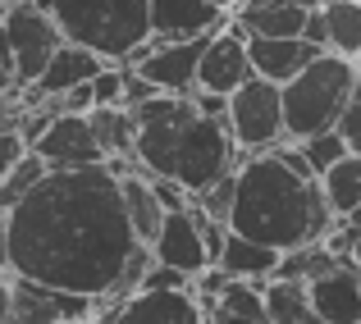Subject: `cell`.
Returning a JSON list of instances; mask_svg holds the SVG:
<instances>
[{
	"label": "cell",
	"instance_id": "8fae6325",
	"mask_svg": "<svg viewBox=\"0 0 361 324\" xmlns=\"http://www.w3.org/2000/svg\"><path fill=\"white\" fill-rule=\"evenodd\" d=\"M106 324H206V306L197 288H137Z\"/></svg>",
	"mask_w": 361,
	"mask_h": 324
},
{
	"label": "cell",
	"instance_id": "d590c367",
	"mask_svg": "<svg viewBox=\"0 0 361 324\" xmlns=\"http://www.w3.org/2000/svg\"><path fill=\"white\" fill-rule=\"evenodd\" d=\"M348 219H353V224H357V228H361V206H357V211H353V215H348Z\"/></svg>",
	"mask_w": 361,
	"mask_h": 324
},
{
	"label": "cell",
	"instance_id": "d6986e66",
	"mask_svg": "<svg viewBox=\"0 0 361 324\" xmlns=\"http://www.w3.org/2000/svg\"><path fill=\"white\" fill-rule=\"evenodd\" d=\"M307 5H238L233 9V23L247 37H302L307 32Z\"/></svg>",
	"mask_w": 361,
	"mask_h": 324
},
{
	"label": "cell",
	"instance_id": "4fadbf2b",
	"mask_svg": "<svg viewBox=\"0 0 361 324\" xmlns=\"http://www.w3.org/2000/svg\"><path fill=\"white\" fill-rule=\"evenodd\" d=\"M206 37H188V42H156L147 51V60H137L133 69L151 82L156 92H197V73H202V55H206Z\"/></svg>",
	"mask_w": 361,
	"mask_h": 324
},
{
	"label": "cell",
	"instance_id": "3957f363",
	"mask_svg": "<svg viewBox=\"0 0 361 324\" xmlns=\"http://www.w3.org/2000/svg\"><path fill=\"white\" fill-rule=\"evenodd\" d=\"M137 110V169L169 174L178 183L206 192L220 174L238 169V142L229 132V119H211L183 92H156Z\"/></svg>",
	"mask_w": 361,
	"mask_h": 324
},
{
	"label": "cell",
	"instance_id": "603a6c76",
	"mask_svg": "<svg viewBox=\"0 0 361 324\" xmlns=\"http://www.w3.org/2000/svg\"><path fill=\"white\" fill-rule=\"evenodd\" d=\"M320 183H325V197H329V206H334V215L348 219L361 206V151H348L334 169L320 174Z\"/></svg>",
	"mask_w": 361,
	"mask_h": 324
},
{
	"label": "cell",
	"instance_id": "7c38bea8",
	"mask_svg": "<svg viewBox=\"0 0 361 324\" xmlns=\"http://www.w3.org/2000/svg\"><path fill=\"white\" fill-rule=\"evenodd\" d=\"M252 78H256V64H252L247 32L229 18V23H224L220 32H211V42H206L197 87H211V92H224V96H233V92H238L243 82H252Z\"/></svg>",
	"mask_w": 361,
	"mask_h": 324
},
{
	"label": "cell",
	"instance_id": "4316f807",
	"mask_svg": "<svg viewBox=\"0 0 361 324\" xmlns=\"http://www.w3.org/2000/svg\"><path fill=\"white\" fill-rule=\"evenodd\" d=\"M197 206H202L211 219H220V224H229V215H233V201H238V169H229V174H220L206 192H197L192 197Z\"/></svg>",
	"mask_w": 361,
	"mask_h": 324
},
{
	"label": "cell",
	"instance_id": "1f68e13d",
	"mask_svg": "<svg viewBox=\"0 0 361 324\" xmlns=\"http://www.w3.org/2000/svg\"><path fill=\"white\" fill-rule=\"evenodd\" d=\"M14 311V274H0V324H9Z\"/></svg>",
	"mask_w": 361,
	"mask_h": 324
},
{
	"label": "cell",
	"instance_id": "7402d4cb",
	"mask_svg": "<svg viewBox=\"0 0 361 324\" xmlns=\"http://www.w3.org/2000/svg\"><path fill=\"white\" fill-rule=\"evenodd\" d=\"M353 256H338L334 247L320 237V242H307V247H293V251H283V261H279V274L274 279H298V283H311V279H320V274H329V270H338V265H348ZM357 265V261H353Z\"/></svg>",
	"mask_w": 361,
	"mask_h": 324
},
{
	"label": "cell",
	"instance_id": "44dd1931",
	"mask_svg": "<svg viewBox=\"0 0 361 324\" xmlns=\"http://www.w3.org/2000/svg\"><path fill=\"white\" fill-rule=\"evenodd\" d=\"M265 311H270V324H329L316 311L307 283H298V279H270L265 283Z\"/></svg>",
	"mask_w": 361,
	"mask_h": 324
},
{
	"label": "cell",
	"instance_id": "e575fe53",
	"mask_svg": "<svg viewBox=\"0 0 361 324\" xmlns=\"http://www.w3.org/2000/svg\"><path fill=\"white\" fill-rule=\"evenodd\" d=\"M215 5H224V9H238V5H243V0H215Z\"/></svg>",
	"mask_w": 361,
	"mask_h": 324
},
{
	"label": "cell",
	"instance_id": "83f0119b",
	"mask_svg": "<svg viewBox=\"0 0 361 324\" xmlns=\"http://www.w3.org/2000/svg\"><path fill=\"white\" fill-rule=\"evenodd\" d=\"M92 87H97V106H128V64L110 60L106 69L92 78Z\"/></svg>",
	"mask_w": 361,
	"mask_h": 324
},
{
	"label": "cell",
	"instance_id": "836d02e7",
	"mask_svg": "<svg viewBox=\"0 0 361 324\" xmlns=\"http://www.w3.org/2000/svg\"><path fill=\"white\" fill-rule=\"evenodd\" d=\"M353 261L361 265V233H357V242H353Z\"/></svg>",
	"mask_w": 361,
	"mask_h": 324
},
{
	"label": "cell",
	"instance_id": "8d00e7d4",
	"mask_svg": "<svg viewBox=\"0 0 361 324\" xmlns=\"http://www.w3.org/2000/svg\"><path fill=\"white\" fill-rule=\"evenodd\" d=\"M9 14V0H0V18H5Z\"/></svg>",
	"mask_w": 361,
	"mask_h": 324
},
{
	"label": "cell",
	"instance_id": "60d3db41",
	"mask_svg": "<svg viewBox=\"0 0 361 324\" xmlns=\"http://www.w3.org/2000/svg\"><path fill=\"white\" fill-rule=\"evenodd\" d=\"M9 5H18V0H9Z\"/></svg>",
	"mask_w": 361,
	"mask_h": 324
},
{
	"label": "cell",
	"instance_id": "74e56055",
	"mask_svg": "<svg viewBox=\"0 0 361 324\" xmlns=\"http://www.w3.org/2000/svg\"><path fill=\"white\" fill-rule=\"evenodd\" d=\"M78 324H97V320H78Z\"/></svg>",
	"mask_w": 361,
	"mask_h": 324
},
{
	"label": "cell",
	"instance_id": "5bb4252c",
	"mask_svg": "<svg viewBox=\"0 0 361 324\" xmlns=\"http://www.w3.org/2000/svg\"><path fill=\"white\" fill-rule=\"evenodd\" d=\"M229 9L215 0H151V32L156 42H188V37L220 32Z\"/></svg>",
	"mask_w": 361,
	"mask_h": 324
},
{
	"label": "cell",
	"instance_id": "52a82bcc",
	"mask_svg": "<svg viewBox=\"0 0 361 324\" xmlns=\"http://www.w3.org/2000/svg\"><path fill=\"white\" fill-rule=\"evenodd\" d=\"M5 27H9V46H14L18 87H32V82L46 73V64L55 60V51L64 46V32H60V23H55L51 9L32 5V0H18V5H9Z\"/></svg>",
	"mask_w": 361,
	"mask_h": 324
},
{
	"label": "cell",
	"instance_id": "5b68a950",
	"mask_svg": "<svg viewBox=\"0 0 361 324\" xmlns=\"http://www.w3.org/2000/svg\"><path fill=\"white\" fill-rule=\"evenodd\" d=\"M361 69L353 55L338 51H320L307 69L293 82H283V114H288V137L302 142L311 132L338 128V114H343L348 96H353Z\"/></svg>",
	"mask_w": 361,
	"mask_h": 324
},
{
	"label": "cell",
	"instance_id": "d6a6232c",
	"mask_svg": "<svg viewBox=\"0 0 361 324\" xmlns=\"http://www.w3.org/2000/svg\"><path fill=\"white\" fill-rule=\"evenodd\" d=\"M0 274H14L9 270V211H0Z\"/></svg>",
	"mask_w": 361,
	"mask_h": 324
},
{
	"label": "cell",
	"instance_id": "ab89813d",
	"mask_svg": "<svg viewBox=\"0 0 361 324\" xmlns=\"http://www.w3.org/2000/svg\"><path fill=\"white\" fill-rule=\"evenodd\" d=\"M353 151H361V142H357V147H353Z\"/></svg>",
	"mask_w": 361,
	"mask_h": 324
},
{
	"label": "cell",
	"instance_id": "e0dca14e",
	"mask_svg": "<svg viewBox=\"0 0 361 324\" xmlns=\"http://www.w3.org/2000/svg\"><path fill=\"white\" fill-rule=\"evenodd\" d=\"M247 46H252L256 73L270 82H293L320 55V46L307 37H247Z\"/></svg>",
	"mask_w": 361,
	"mask_h": 324
},
{
	"label": "cell",
	"instance_id": "f1b7e54d",
	"mask_svg": "<svg viewBox=\"0 0 361 324\" xmlns=\"http://www.w3.org/2000/svg\"><path fill=\"white\" fill-rule=\"evenodd\" d=\"M27 147H32V142H27V132H23V119H5L0 123V183H5V174L23 160Z\"/></svg>",
	"mask_w": 361,
	"mask_h": 324
},
{
	"label": "cell",
	"instance_id": "277c9868",
	"mask_svg": "<svg viewBox=\"0 0 361 324\" xmlns=\"http://www.w3.org/2000/svg\"><path fill=\"white\" fill-rule=\"evenodd\" d=\"M51 14L64 42H78L115 64H137L156 46L151 0H55Z\"/></svg>",
	"mask_w": 361,
	"mask_h": 324
},
{
	"label": "cell",
	"instance_id": "ba28073f",
	"mask_svg": "<svg viewBox=\"0 0 361 324\" xmlns=\"http://www.w3.org/2000/svg\"><path fill=\"white\" fill-rule=\"evenodd\" d=\"M32 151L46 160L51 169H82V165H110L106 147H101L92 114L78 110H55L51 123L32 137Z\"/></svg>",
	"mask_w": 361,
	"mask_h": 324
},
{
	"label": "cell",
	"instance_id": "8992f818",
	"mask_svg": "<svg viewBox=\"0 0 361 324\" xmlns=\"http://www.w3.org/2000/svg\"><path fill=\"white\" fill-rule=\"evenodd\" d=\"M229 132L247 151H270L288 137V114H283V82H270L256 73L229 96Z\"/></svg>",
	"mask_w": 361,
	"mask_h": 324
},
{
	"label": "cell",
	"instance_id": "f546056e",
	"mask_svg": "<svg viewBox=\"0 0 361 324\" xmlns=\"http://www.w3.org/2000/svg\"><path fill=\"white\" fill-rule=\"evenodd\" d=\"M338 132H343L348 142H361V78H357V87H353V96H348V106H343V114H338Z\"/></svg>",
	"mask_w": 361,
	"mask_h": 324
},
{
	"label": "cell",
	"instance_id": "30bf717a",
	"mask_svg": "<svg viewBox=\"0 0 361 324\" xmlns=\"http://www.w3.org/2000/svg\"><path fill=\"white\" fill-rule=\"evenodd\" d=\"M101 297H82V292H64L37 279H18L14 274V311L9 324H78L92 320Z\"/></svg>",
	"mask_w": 361,
	"mask_h": 324
},
{
	"label": "cell",
	"instance_id": "4dcf8cb0",
	"mask_svg": "<svg viewBox=\"0 0 361 324\" xmlns=\"http://www.w3.org/2000/svg\"><path fill=\"white\" fill-rule=\"evenodd\" d=\"M206 324H265V320L238 316V311H224V306H206Z\"/></svg>",
	"mask_w": 361,
	"mask_h": 324
},
{
	"label": "cell",
	"instance_id": "7a4b0ae2",
	"mask_svg": "<svg viewBox=\"0 0 361 324\" xmlns=\"http://www.w3.org/2000/svg\"><path fill=\"white\" fill-rule=\"evenodd\" d=\"M338 224L334 206L325 197V183L302 174L279 151H247L238 160V201H233L229 228L256 242H270L279 251L307 247L329 237Z\"/></svg>",
	"mask_w": 361,
	"mask_h": 324
},
{
	"label": "cell",
	"instance_id": "f35d334b",
	"mask_svg": "<svg viewBox=\"0 0 361 324\" xmlns=\"http://www.w3.org/2000/svg\"><path fill=\"white\" fill-rule=\"evenodd\" d=\"M357 69H361V55H357Z\"/></svg>",
	"mask_w": 361,
	"mask_h": 324
},
{
	"label": "cell",
	"instance_id": "cb8c5ba5",
	"mask_svg": "<svg viewBox=\"0 0 361 324\" xmlns=\"http://www.w3.org/2000/svg\"><path fill=\"white\" fill-rule=\"evenodd\" d=\"M329 23V51L338 55H361V0H325L320 5Z\"/></svg>",
	"mask_w": 361,
	"mask_h": 324
},
{
	"label": "cell",
	"instance_id": "6da1fadb",
	"mask_svg": "<svg viewBox=\"0 0 361 324\" xmlns=\"http://www.w3.org/2000/svg\"><path fill=\"white\" fill-rule=\"evenodd\" d=\"M142 247L115 165L51 169L9 211V270L82 297H115Z\"/></svg>",
	"mask_w": 361,
	"mask_h": 324
},
{
	"label": "cell",
	"instance_id": "9c48e42d",
	"mask_svg": "<svg viewBox=\"0 0 361 324\" xmlns=\"http://www.w3.org/2000/svg\"><path fill=\"white\" fill-rule=\"evenodd\" d=\"M151 251H156L160 265H174V270H188L197 279L202 270L215 265V251H211V237H206V224H202V206H183V211H169L160 233L151 237Z\"/></svg>",
	"mask_w": 361,
	"mask_h": 324
},
{
	"label": "cell",
	"instance_id": "2e32d148",
	"mask_svg": "<svg viewBox=\"0 0 361 324\" xmlns=\"http://www.w3.org/2000/svg\"><path fill=\"white\" fill-rule=\"evenodd\" d=\"M316 311L329 324H361V265H338V270L320 274V279L307 283Z\"/></svg>",
	"mask_w": 361,
	"mask_h": 324
},
{
	"label": "cell",
	"instance_id": "9a60e30c",
	"mask_svg": "<svg viewBox=\"0 0 361 324\" xmlns=\"http://www.w3.org/2000/svg\"><path fill=\"white\" fill-rule=\"evenodd\" d=\"M106 64H110L106 55L87 51V46H78V42H64L60 51H55V60L46 64V73L27 87V106H37V96H64V92L78 87V82H92Z\"/></svg>",
	"mask_w": 361,
	"mask_h": 324
},
{
	"label": "cell",
	"instance_id": "d4e9b609",
	"mask_svg": "<svg viewBox=\"0 0 361 324\" xmlns=\"http://www.w3.org/2000/svg\"><path fill=\"white\" fill-rule=\"evenodd\" d=\"M46 174H51V165H46V160L37 156L32 147H27V151H23V160H18V165L5 174V183H0V211H14V206L23 201V197L32 192V187L42 183Z\"/></svg>",
	"mask_w": 361,
	"mask_h": 324
},
{
	"label": "cell",
	"instance_id": "ac0fdd59",
	"mask_svg": "<svg viewBox=\"0 0 361 324\" xmlns=\"http://www.w3.org/2000/svg\"><path fill=\"white\" fill-rule=\"evenodd\" d=\"M279 261H283V251L279 247H270V242H256V237H247V233H233L229 228V237H224V251H220V265L233 274V279H274L279 274Z\"/></svg>",
	"mask_w": 361,
	"mask_h": 324
},
{
	"label": "cell",
	"instance_id": "484cf974",
	"mask_svg": "<svg viewBox=\"0 0 361 324\" xmlns=\"http://www.w3.org/2000/svg\"><path fill=\"white\" fill-rule=\"evenodd\" d=\"M302 151H307L311 169H316V174H325V169H334L338 160L353 151V142H348L338 128H325V132H311V137H302Z\"/></svg>",
	"mask_w": 361,
	"mask_h": 324
},
{
	"label": "cell",
	"instance_id": "ffe728a7",
	"mask_svg": "<svg viewBox=\"0 0 361 324\" xmlns=\"http://www.w3.org/2000/svg\"><path fill=\"white\" fill-rule=\"evenodd\" d=\"M123 183V201H128V215H133V228H137L142 242H151V237L160 233V224H165V201L156 197V183H151L147 169H123L119 174Z\"/></svg>",
	"mask_w": 361,
	"mask_h": 324
}]
</instances>
